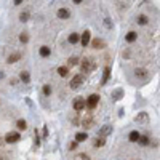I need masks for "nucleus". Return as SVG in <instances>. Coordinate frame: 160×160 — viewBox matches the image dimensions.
<instances>
[{
	"label": "nucleus",
	"instance_id": "f257e3e1",
	"mask_svg": "<svg viewBox=\"0 0 160 160\" xmlns=\"http://www.w3.org/2000/svg\"><path fill=\"white\" fill-rule=\"evenodd\" d=\"M72 107H74V111L80 112V111H83V109L87 107V101H85L83 98H75L74 103H72Z\"/></svg>",
	"mask_w": 160,
	"mask_h": 160
},
{
	"label": "nucleus",
	"instance_id": "f03ea898",
	"mask_svg": "<svg viewBox=\"0 0 160 160\" xmlns=\"http://www.w3.org/2000/svg\"><path fill=\"white\" fill-rule=\"evenodd\" d=\"M93 69H95V62H93L91 59H87V58H85V59L82 61V72L88 74V72H91Z\"/></svg>",
	"mask_w": 160,
	"mask_h": 160
},
{
	"label": "nucleus",
	"instance_id": "7ed1b4c3",
	"mask_svg": "<svg viewBox=\"0 0 160 160\" xmlns=\"http://www.w3.org/2000/svg\"><path fill=\"white\" fill-rule=\"evenodd\" d=\"M135 122L138 125H147L149 123V115H147V112H139V114L136 115Z\"/></svg>",
	"mask_w": 160,
	"mask_h": 160
},
{
	"label": "nucleus",
	"instance_id": "20e7f679",
	"mask_svg": "<svg viewBox=\"0 0 160 160\" xmlns=\"http://www.w3.org/2000/svg\"><path fill=\"white\" fill-rule=\"evenodd\" d=\"M82 83H83V75H80V74H77V75H74V79L71 80V88L77 90L82 87Z\"/></svg>",
	"mask_w": 160,
	"mask_h": 160
},
{
	"label": "nucleus",
	"instance_id": "39448f33",
	"mask_svg": "<svg viewBox=\"0 0 160 160\" xmlns=\"http://www.w3.org/2000/svg\"><path fill=\"white\" fill-rule=\"evenodd\" d=\"M98 103H99V96L98 95H91L87 99V107L88 109H95L96 106H98Z\"/></svg>",
	"mask_w": 160,
	"mask_h": 160
},
{
	"label": "nucleus",
	"instance_id": "423d86ee",
	"mask_svg": "<svg viewBox=\"0 0 160 160\" xmlns=\"http://www.w3.org/2000/svg\"><path fill=\"white\" fill-rule=\"evenodd\" d=\"M19 138H21V136H19V133H16V131H11V133H8V135L5 136V141L8 143V144H11V143H18Z\"/></svg>",
	"mask_w": 160,
	"mask_h": 160
},
{
	"label": "nucleus",
	"instance_id": "0eeeda50",
	"mask_svg": "<svg viewBox=\"0 0 160 160\" xmlns=\"http://www.w3.org/2000/svg\"><path fill=\"white\" fill-rule=\"evenodd\" d=\"M111 133H112V125H104V127L98 131V135L101 136V138H104V136H107Z\"/></svg>",
	"mask_w": 160,
	"mask_h": 160
},
{
	"label": "nucleus",
	"instance_id": "6e6552de",
	"mask_svg": "<svg viewBox=\"0 0 160 160\" xmlns=\"http://www.w3.org/2000/svg\"><path fill=\"white\" fill-rule=\"evenodd\" d=\"M111 98L114 99V101L122 99V98H123V90H122V88H117V90H114V91L111 93Z\"/></svg>",
	"mask_w": 160,
	"mask_h": 160
},
{
	"label": "nucleus",
	"instance_id": "1a4fd4ad",
	"mask_svg": "<svg viewBox=\"0 0 160 160\" xmlns=\"http://www.w3.org/2000/svg\"><path fill=\"white\" fill-rule=\"evenodd\" d=\"M91 45H93V48H95V50H101V48H104V46H106L104 40H101V38H95V40L91 42Z\"/></svg>",
	"mask_w": 160,
	"mask_h": 160
},
{
	"label": "nucleus",
	"instance_id": "9d476101",
	"mask_svg": "<svg viewBox=\"0 0 160 160\" xmlns=\"http://www.w3.org/2000/svg\"><path fill=\"white\" fill-rule=\"evenodd\" d=\"M90 35H91V34H90V30H85V32L80 35V42H82V45H83V46H87V45H88V42H90Z\"/></svg>",
	"mask_w": 160,
	"mask_h": 160
},
{
	"label": "nucleus",
	"instance_id": "9b49d317",
	"mask_svg": "<svg viewBox=\"0 0 160 160\" xmlns=\"http://www.w3.org/2000/svg\"><path fill=\"white\" fill-rule=\"evenodd\" d=\"M69 16H71V11H69L67 8H61V10H58V18H61V19H67Z\"/></svg>",
	"mask_w": 160,
	"mask_h": 160
},
{
	"label": "nucleus",
	"instance_id": "f8f14e48",
	"mask_svg": "<svg viewBox=\"0 0 160 160\" xmlns=\"http://www.w3.org/2000/svg\"><path fill=\"white\" fill-rule=\"evenodd\" d=\"M109 75H111V67H106V69H104V74H103V80H101V85H106V83H107Z\"/></svg>",
	"mask_w": 160,
	"mask_h": 160
},
{
	"label": "nucleus",
	"instance_id": "ddd939ff",
	"mask_svg": "<svg viewBox=\"0 0 160 160\" xmlns=\"http://www.w3.org/2000/svg\"><path fill=\"white\" fill-rule=\"evenodd\" d=\"M136 77H141V79L146 82L147 80V71L146 69H136Z\"/></svg>",
	"mask_w": 160,
	"mask_h": 160
},
{
	"label": "nucleus",
	"instance_id": "4468645a",
	"mask_svg": "<svg viewBox=\"0 0 160 160\" xmlns=\"http://www.w3.org/2000/svg\"><path fill=\"white\" fill-rule=\"evenodd\" d=\"M80 40V35L79 34H75V32H72L71 35H69V43H72V45H75L77 42Z\"/></svg>",
	"mask_w": 160,
	"mask_h": 160
},
{
	"label": "nucleus",
	"instance_id": "2eb2a0df",
	"mask_svg": "<svg viewBox=\"0 0 160 160\" xmlns=\"http://www.w3.org/2000/svg\"><path fill=\"white\" fill-rule=\"evenodd\" d=\"M50 53H51V50H50L48 46H40V56H42V58L50 56Z\"/></svg>",
	"mask_w": 160,
	"mask_h": 160
},
{
	"label": "nucleus",
	"instance_id": "dca6fc26",
	"mask_svg": "<svg viewBox=\"0 0 160 160\" xmlns=\"http://www.w3.org/2000/svg\"><path fill=\"white\" fill-rule=\"evenodd\" d=\"M19 59H21V53H13L8 56V62H16Z\"/></svg>",
	"mask_w": 160,
	"mask_h": 160
},
{
	"label": "nucleus",
	"instance_id": "f3484780",
	"mask_svg": "<svg viewBox=\"0 0 160 160\" xmlns=\"http://www.w3.org/2000/svg\"><path fill=\"white\" fill-rule=\"evenodd\" d=\"M139 136H141V135H139L138 131H131V133H130V136H128V138H130V141H131V143H138Z\"/></svg>",
	"mask_w": 160,
	"mask_h": 160
},
{
	"label": "nucleus",
	"instance_id": "a211bd4d",
	"mask_svg": "<svg viewBox=\"0 0 160 160\" xmlns=\"http://www.w3.org/2000/svg\"><path fill=\"white\" fill-rule=\"evenodd\" d=\"M77 64H79V58H77V56H71V58L67 59V66H69V67H72V66H77Z\"/></svg>",
	"mask_w": 160,
	"mask_h": 160
},
{
	"label": "nucleus",
	"instance_id": "6ab92c4d",
	"mask_svg": "<svg viewBox=\"0 0 160 160\" xmlns=\"http://www.w3.org/2000/svg\"><path fill=\"white\" fill-rule=\"evenodd\" d=\"M125 38H127V42H135L136 38H138V34L131 30V32H128V34H127V37H125Z\"/></svg>",
	"mask_w": 160,
	"mask_h": 160
},
{
	"label": "nucleus",
	"instance_id": "aec40b11",
	"mask_svg": "<svg viewBox=\"0 0 160 160\" xmlns=\"http://www.w3.org/2000/svg\"><path fill=\"white\" fill-rule=\"evenodd\" d=\"M58 74H59L61 77H67V74H69V67H66V66H61V67L58 69Z\"/></svg>",
	"mask_w": 160,
	"mask_h": 160
},
{
	"label": "nucleus",
	"instance_id": "412c9836",
	"mask_svg": "<svg viewBox=\"0 0 160 160\" xmlns=\"http://www.w3.org/2000/svg\"><path fill=\"white\" fill-rule=\"evenodd\" d=\"M138 22H139L141 26H146L147 22H149V19H147L146 14H139V16H138Z\"/></svg>",
	"mask_w": 160,
	"mask_h": 160
},
{
	"label": "nucleus",
	"instance_id": "4be33fe9",
	"mask_svg": "<svg viewBox=\"0 0 160 160\" xmlns=\"http://www.w3.org/2000/svg\"><path fill=\"white\" fill-rule=\"evenodd\" d=\"M19 79H21L24 83H29V80H30V75H29V72H21V75H19Z\"/></svg>",
	"mask_w": 160,
	"mask_h": 160
},
{
	"label": "nucleus",
	"instance_id": "5701e85b",
	"mask_svg": "<svg viewBox=\"0 0 160 160\" xmlns=\"http://www.w3.org/2000/svg\"><path fill=\"white\" fill-rule=\"evenodd\" d=\"M87 138H88V136H87V133H77V135H75V141H77V143H82V141H85Z\"/></svg>",
	"mask_w": 160,
	"mask_h": 160
},
{
	"label": "nucleus",
	"instance_id": "b1692460",
	"mask_svg": "<svg viewBox=\"0 0 160 160\" xmlns=\"http://www.w3.org/2000/svg\"><path fill=\"white\" fill-rule=\"evenodd\" d=\"M138 143L141 144V146H147V144H149V138H147V136H139Z\"/></svg>",
	"mask_w": 160,
	"mask_h": 160
},
{
	"label": "nucleus",
	"instance_id": "393cba45",
	"mask_svg": "<svg viewBox=\"0 0 160 160\" xmlns=\"http://www.w3.org/2000/svg\"><path fill=\"white\" fill-rule=\"evenodd\" d=\"M16 127L19 128V130H26V128H27L26 120H18V122H16Z\"/></svg>",
	"mask_w": 160,
	"mask_h": 160
},
{
	"label": "nucleus",
	"instance_id": "a878e982",
	"mask_svg": "<svg viewBox=\"0 0 160 160\" xmlns=\"http://www.w3.org/2000/svg\"><path fill=\"white\" fill-rule=\"evenodd\" d=\"M83 127L85 128H91L93 127V119H91V117H88V119L83 120Z\"/></svg>",
	"mask_w": 160,
	"mask_h": 160
},
{
	"label": "nucleus",
	"instance_id": "bb28decb",
	"mask_svg": "<svg viewBox=\"0 0 160 160\" xmlns=\"http://www.w3.org/2000/svg\"><path fill=\"white\" fill-rule=\"evenodd\" d=\"M19 19H21L22 22H26L27 19H29V13H27V11H24V13H21V14H19Z\"/></svg>",
	"mask_w": 160,
	"mask_h": 160
},
{
	"label": "nucleus",
	"instance_id": "cd10ccee",
	"mask_svg": "<svg viewBox=\"0 0 160 160\" xmlns=\"http://www.w3.org/2000/svg\"><path fill=\"white\" fill-rule=\"evenodd\" d=\"M106 144V141H104V138H101V139H96L95 141V146L96 147H101V146H104Z\"/></svg>",
	"mask_w": 160,
	"mask_h": 160
},
{
	"label": "nucleus",
	"instance_id": "c85d7f7f",
	"mask_svg": "<svg viewBox=\"0 0 160 160\" xmlns=\"http://www.w3.org/2000/svg\"><path fill=\"white\" fill-rule=\"evenodd\" d=\"M19 40H21L22 43H27V40H29V37H27V34H21V35H19Z\"/></svg>",
	"mask_w": 160,
	"mask_h": 160
},
{
	"label": "nucleus",
	"instance_id": "c756f323",
	"mask_svg": "<svg viewBox=\"0 0 160 160\" xmlns=\"http://www.w3.org/2000/svg\"><path fill=\"white\" fill-rule=\"evenodd\" d=\"M50 93H51V88H50V85H45V87H43V95L48 96Z\"/></svg>",
	"mask_w": 160,
	"mask_h": 160
},
{
	"label": "nucleus",
	"instance_id": "7c9ffc66",
	"mask_svg": "<svg viewBox=\"0 0 160 160\" xmlns=\"http://www.w3.org/2000/svg\"><path fill=\"white\" fill-rule=\"evenodd\" d=\"M77 149V141H74V143H71V151H75Z\"/></svg>",
	"mask_w": 160,
	"mask_h": 160
},
{
	"label": "nucleus",
	"instance_id": "2f4dec72",
	"mask_svg": "<svg viewBox=\"0 0 160 160\" xmlns=\"http://www.w3.org/2000/svg\"><path fill=\"white\" fill-rule=\"evenodd\" d=\"M43 138H48V128L43 127Z\"/></svg>",
	"mask_w": 160,
	"mask_h": 160
},
{
	"label": "nucleus",
	"instance_id": "473e14b6",
	"mask_svg": "<svg viewBox=\"0 0 160 160\" xmlns=\"http://www.w3.org/2000/svg\"><path fill=\"white\" fill-rule=\"evenodd\" d=\"M22 3V0H14V5H21Z\"/></svg>",
	"mask_w": 160,
	"mask_h": 160
},
{
	"label": "nucleus",
	"instance_id": "72a5a7b5",
	"mask_svg": "<svg viewBox=\"0 0 160 160\" xmlns=\"http://www.w3.org/2000/svg\"><path fill=\"white\" fill-rule=\"evenodd\" d=\"M74 3H80V2H83V0H72Z\"/></svg>",
	"mask_w": 160,
	"mask_h": 160
},
{
	"label": "nucleus",
	"instance_id": "f704fd0d",
	"mask_svg": "<svg viewBox=\"0 0 160 160\" xmlns=\"http://www.w3.org/2000/svg\"><path fill=\"white\" fill-rule=\"evenodd\" d=\"M2 77H3V72H2V71H0V79H2Z\"/></svg>",
	"mask_w": 160,
	"mask_h": 160
}]
</instances>
